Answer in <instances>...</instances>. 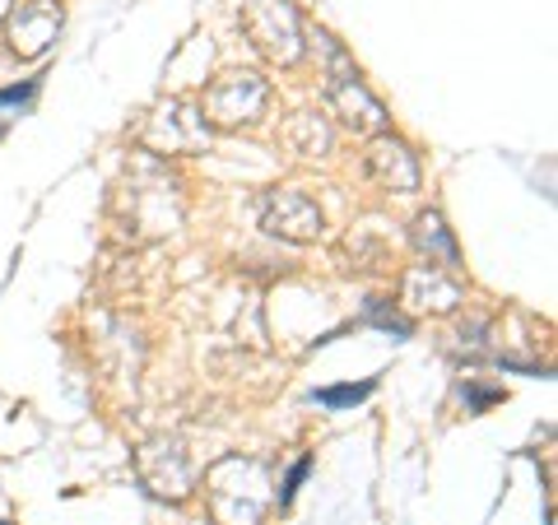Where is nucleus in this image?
<instances>
[{
	"label": "nucleus",
	"instance_id": "obj_3",
	"mask_svg": "<svg viewBox=\"0 0 558 525\" xmlns=\"http://www.w3.org/2000/svg\"><path fill=\"white\" fill-rule=\"evenodd\" d=\"M270 84L252 75V70H229L205 89L201 98V117L205 126H252V121L266 112Z\"/></svg>",
	"mask_w": 558,
	"mask_h": 525
},
{
	"label": "nucleus",
	"instance_id": "obj_9",
	"mask_svg": "<svg viewBox=\"0 0 558 525\" xmlns=\"http://www.w3.org/2000/svg\"><path fill=\"white\" fill-rule=\"evenodd\" d=\"M368 172L387 191H418V159L405 139H396V135H377L368 145Z\"/></svg>",
	"mask_w": 558,
	"mask_h": 525
},
{
	"label": "nucleus",
	"instance_id": "obj_15",
	"mask_svg": "<svg viewBox=\"0 0 558 525\" xmlns=\"http://www.w3.org/2000/svg\"><path fill=\"white\" fill-rule=\"evenodd\" d=\"M307 475H312V456H303L299 465L289 469V479H284V488H275V498H279V502H293V493H299V484H303Z\"/></svg>",
	"mask_w": 558,
	"mask_h": 525
},
{
	"label": "nucleus",
	"instance_id": "obj_5",
	"mask_svg": "<svg viewBox=\"0 0 558 525\" xmlns=\"http://www.w3.org/2000/svg\"><path fill=\"white\" fill-rule=\"evenodd\" d=\"M322 42L330 51V84H326V94H330V102H336V112L344 117V126H354V131H387V108H381V102L363 89L354 61H349L344 51L326 38V33H322Z\"/></svg>",
	"mask_w": 558,
	"mask_h": 525
},
{
	"label": "nucleus",
	"instance_id": "obj_16",
	"mask_svg": "<svg viewBox=\"0 0 558 525\" xmlns=\"http://www.w3.org/2000/svg\"><path fill=\"white\" fill-rule=\"evenodd\" d=\"M465 395H470V410H475V414L502 400V391H484V387H475V381H465Z\"/></svg>",
	"mask_w": 558,
	"mask_h": 525
},
{
	"label": "nucleus",
	"instance_id": "obj_13",
	"mask_svg": "<svg viewBox=\"0 0 558 525\" xmlns=\"http://www.w3.org/2000/svg\"><path fill=\"white\" fill-rule=\"evenodd\" d=\"M377 391V381H359V387H322V391H312V400L326 410H349V405H359V400H368Z\"/></svg>",
	"mask_w": 558,
	"mask_h": 525
},
{
	"label": "nucleus",
	"instance_id": "obj_4",
	"mask_svg": "<svg viewBox=\"0 0 558 525\" xmlns=\"http://www.w3.org/2000/svg\"><path fill=\"white\" fill-rule=\"evenodd\" d=\"M140 145L154 149V154H201L209 145V126H205L196 102L168 98L145 117V126H140Z\"/></svg>",
	"mask_w": 558,
	"mask_h": 525
},
{
	"label": "nucleus",
	"instance_id": "obj_2",
	"mask_svg": "<svg viewBox=\"0 0 558 525\" xmlns=\"http://www.w3.org/2000/svg\"><path fill=\"white\" fill-rule=\"evenodd\" d=\"M238 24L266 61L293 65L303 57V24H299V10H293L289 0H252V5H242Z\"/></svg>",
	"mask_w": 558,
	"mask_h": 525
},
{
	"label": "nucleus",
	"instance_id": "obj_7",
	"mask_svg": "<svg viewBox=\"0 0 558 525\" xmlns=\"http://www.w3.org/2000/svg\"><path fill=\"white\" fill-rule=\"evenodd\" d=\"M61 5L57 0H28V5L20 10H10V20H5V33H10V51L14 57H43V51L57 42V33H61Z\"/></svg>",
	"mask_w": 558,
	"mask_h": 525
},
{
	"label": "nucleus",
	"instance_id": "obj_10",
	"mask_svg": "<svg viewBox=\"0 0 558 525\" xmlns=\"http://www.w3.org/2000/svg\"><path fill=\"white\" fill-rule=\"evenodd\" d=\"M405 303L410 307H433V312H451L461 307V284L451 279L442 266H414L405 274Z\"/></svg>",
	"mask_w": 558,
	"mask_h": 525
},
{
	"label": "nucleus",
	"instance_id": "obj_8",
	"mask_svg": "<svg viewBox=\"0 0 558 525\" xmlns=\"http://www.w3.org/2000/svg\"><path fill=\"white\" fill-rule=\"evenodd\" d=\"M140 484L159 498H186L196 475H191L186 451L178 442H149L140 451Z\"/></svg>",
	"mask_w": 558,
	"mask_h": 525
},
{
	"label": "nucleus",
	"instance_id": "obj_1",
	"mask_svg": "<svg viewBox=\"0 0 558 525\" xmlns=\"http://www.w3.org/2000/svg\"><path fill=\"white\" fill-rule=\"evenodd\" d=\"M205 484H209V512L219 516V525H260V516H266L275 502L260 461L223 456L205 475Z\"/></svg>",
	"mask_w": 558,
	"mask_h": 525
},
{
	"label": "nucleus",
	"instance_id": "obj_14",
	"mask_svg": "<svg viewBox=\"0 0 558 525\" xmlns=\"http://www.w3.org/2000/svg\"><path fill=\"white\" fill-rule=\"evenodd\" d=\"M368 321H373V326H381V330H391L396 340H410V335H414V321H405L396 307L381 303V297H373V303H368Z\"/></svg>",
	"mask_w": 558,
	"mask_h": 525
},
{
	"label": "nucleus",
	"instance_id": "obj_11",
	"mask_svg": "<svg viewBox=\"0 0 558 525\" xmlns=\"http://www.w3.org/2000/svg\"><path fill=\"white\" fill-rule=\"evenodd\" d=\"M414 247L428 256V266H442V270L457 266V237L447 233L442 215H433V209L414 219Z\"/></svg>",
	"mask_w": 558,
	"mask_h": 525
},
{
	"label": "nucleus",
	"instance_id": "obj_6",
	"mask_svg": "<svg viewBox=\"0 0 558 525\" xmlns=\"http://www.w3.org/2000/svg\"><path fill=\"white\" fill-rule=\"evenodd\" d=\"M260 229L284 237V242H317L322 237V209L312 196H303L299 186L270 191V196L260 200Z\"/></svg>",
	"mask_w": 558,
	"mask_h": 525
},
{
	"label": "nucleus",
	"instance_id": "obj_12",
	"mask_svg": "<svg viewBox=\"0 0 558 525\" xmlns=\"http://www.w3.org/2000/svg\"><path fill=\"white\" fill-rule=\"evenodd\" d=\"M289 145L299 154H307V159H312V154H326L330 149V126L317 112H299L289 121Z\"/></svg>",
	"mask_w": 558,
	"mask_h": 525
},
{
	"label": "nucleus",
	"instance_id": "obj_17",
	"mask_svg": "<svg viewBox=\"0 0 558 525\" xmlns=\"http://www.w3.org/2000/svg\"><path fill=\"white\" fill-rule=\"evenodd\" d=\"M10 20V0H0V24H5Z\"/></svg>",
	"mask_w": 558,
	"mask_h": 525
}]
</instances>
